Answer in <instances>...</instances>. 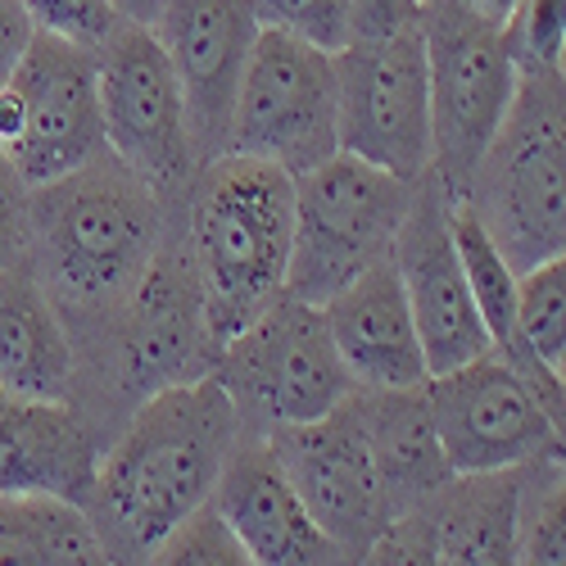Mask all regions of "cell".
Listing matches in <instances>:
<instances>
[{
    "mask_svg": "<svg viewBox=\"0 0 566 566\" xmlns=\"http://www.w3.org/2000/svg\"><path fill=\"white\" fill-rule=\"evenodd\" d=\"M268 444L286 467L313 522L345 553V562H363L367 548L395 522V503L363 440L354 395L317 421L268 431Z\"/></svg>",
    "mask_w": 566,
    "mask_h": 566,
    "instance_id": "14",
    "label": "cell"
},
{
    "mask_svg": "<svg viewBox=\"0 0 566 566\" xmlns=\"http://www.w3.org/2000/svg\"><path fill=\"white\" fill-rule=\"evenodd\" d=\"M150 562H168V566H245L250 553L209 499L196 512H186L181 522L164 535V544L155 548Z\"/></svg>",
    "mask_w": 566,
    "mask_h": 566,
    "instance_id": "26",
    "label": "cell"
},
{
    "mask_svg": "<svg viewBox=\"0 0 566 566\" xmlns=\"http://www.w3.org/2000/svg\"><path fill=\"white\" fill-rule=\"evenodd\" d=\"M77 345L28 259L0 272V390L19 399H73Z\"/></svg>",
    "mask_w": 566,
    "mask_h": 566,
    "instance_id": "21",
    "label": "cell"
},
{
    "mask_svg": "<svg viewBox=\"0 0 566 566\" xmlns=\"http://www.w3.org/2000/svg\"><path fill=\"white\" fill-rule=\"evenodd\" d=\"M507 51L516 69H557L566 45V0H516L512 19L503 23Z\"/></svg>",
    "mask_w": 566,
    "mask_h": 566,
    "instance_id": "27",
    "label": "cell"
},
{
    "mask_svg": "<svg viewBox=\"0 0 566 566\" xmlns=\"http://www.w3.org/2000/svg\"><path fill=\"white\" fill-rule=\"evenodd\" d=\"M218 345L286 295L295 250V177L268 159L218 155L177 205Z\"/></svg>",
    "mask_w": 566,
    "mask_h": 566,
    "instance_id": "3",
    "label": "cell"
},
{
    "mask_svg": "<svg viewBox=\"0 0 566 566\" xmlns=\"http://www.w3.org/2000/svg\"><path fill=\"white\" fill-rule=\"evenodd\" d=\"M322 313L358 390H399L431 376L395 259L367 268L332 300H322Z\"/></svg>",
    "mask_w": 566,
    "mask_h": 566,
    "instance_id": "19",
    "label": "cell"
},
{
    "mask_svg": "<svg viewBox=\"0 0 566 566\" xmlns=\"http://www.w3.org/2000/svg\"><path fill=\"white\" fill-rule=\"evenodd\" d=\"M516 317H522L526 345L548 367H562L566 358V250L548 254L544 263L526 272H516Z\"/></svg>",
    "mask_w": 566,
    "mask_h": 566,
    "instance_id": "25",
    "label": "cell"
},
{
    "mask_svg": "<svg viewBox=\"0 0 566 566\" xmlns=\"http://www.w3.org/2000/svg\"><path fill=\"white\" fill-rule=\"evenodd\" d=\"M354 412L395 512H403L421 494H431L444 476H453L431 417L427 381L399 390H354Z\"/></svg>",
    "mask_w": 566,
    "mask_h": 566,
    "instance_id": "22",
    "label": "cell"
},
{
    "mask_svg": "<svg viewBox=\"0 0 566 566\" xmlns=\"http://www.w3.org/2000/svg\"><path fill=\"white\" fill-rule=\"evenodd\" d=\"M105 440L73 399H19L0 390V494H60L82 503Z\"/></svg>",
    "mask_w": 566,
    "mask_h": 566,
    "instance_id": "20",
    "label": "cell"
},
{
    "mask_svg": "<svg viewBox=\"0 0 566 566\" xmlns=\"http://www.w3.org/2000/svg\"><path fill=\"white\" fill-rule=\"evenodd\" d=\"M28 213H32V186L0 150V272L28 254Z\"/></svg>",
    "mask_w": 566,
    "mask_h": 566,
    "instance_id": "30",
    "label": "cell"
},
{
    "mask_svg": "<svg viewBox=\"0 0 566 566\" xmlns=\"http://www.w3.org/2000/svg\"><path fill=\"white\" fill-rule=\"evenodd\" d=\"M259 32L263 23L254 0H164L155 36L181 82L196 164H209L227 150L231 109Z\"/></svg>",
    "mask_w": 566,
    "mask_h": 566,
    "instance_id": "17",
    "label": "cell"
},
{
    "mask_svg": "<svg viewBox=\"0 0 566 566\" xmlns=\"http://www.w3.org/2000/svg\"><path fill=\"white\" fill-rule=\"evenodd\" d=\"M421 19L427 0H349V41H390L421 28Z\"/></svg>",
    "mask_w": 566,
    "mask_h": 566,
    "instance_id": "31",
    "label": "cell"
},
{
    "mask_svg": "<svg viewBox=\"0 0 566 566\" xmlns=\"http://www.w3.org/2000/svg\"><path fill=\"white\" fill-rule=\"evenodd\" d=\"M0 562L91 566L109 557L82 503L60 494H0Z\"/></svg>",
    "mask_w": 566,
    "mask_h": 566,
    "instance_id": "23",
    "label": "cell"
},
{
    "mask_svg": "<svg viewBox=\"0 0 566 566\" xmlns=\"http://www.w3.org/2000/svg\"><path fill=\"white\" fill-rule=\"evenodd\" d=\"M395 268L403 276V295L431 376L490 354L485 317L453 235V196L436 172L421 177L412 191L408 218L395 241Z\"/></svg>",
    "mask_w": 566,
    "mask_h": 566,
    "instance_id": "15",
    "label": "cell"
},
{
    "mask_svg": "<svg viewBox=\"0 0 566 566\" xmlns=\"http://www.w3.org/2000/svg\"><path fill=\"white\" fill-rule=\"evenodd\" d=\"M340 150L403 181L431 172V69L421 28L336 51Z\"/></svg>",
    "mask_w": 566,
    "mask_h": 566,
    "instance_id": "12",
    "label": "cell"
},
{
    "mask_svg": "<svg viewBox=\"0 0 566 566\" xmlns=\"http://www.w3.org/2000/svg\"><path fill=\"white\" fill-rule=\"evenodd\" d=\"M213 507L227 516L235 539L245 544L250 562L259 566H322V562H345L336 539L326 535L313 512L304 507L300 490L291 485L286 467L272 453L268 436H241L231 449Z\"/></svg>",
    "mask_w": 566,
    "mask_h": 566,
    "instance_id": "18",
    "label": "cell"
},
{
    "mask_svg": "<svg viewBox=\"0 0 566 566\" xmlns=\"http://www.w3.org/2000/svg\"><path fill=\"white\" fill-rule=\"evenodd\" d=\"M23 10L36 32L69 36L77 45H91V51L123 23L109 0H23Z\"/></svg>",
    "mask_w": 566,
    "mask_h": 566,
    "instance_id": "29",
    "label": "cell"
},
{
    "mask_svg": "<svg viewBox=\"0 0 566 566\" xmlns=\"http://www.w3.org/2000/svg\"><path fill=\"white\" fill-rule=\"evenodd\" d=\"M32 36H36V28H32L28 10H23V0H0V86H6V77L23 60Z\"/></svg>",
    "mask_w": 566,
    "mask_h": 566,
    "instance_id": "32",
    "label": "cell"
},
{
    "mask_svg": "<svg viewBox=\"0 0 566 566\" xmlns=\"http://www.w3.org/2000/svg\"><path fill=\"white\" fill-rule=\"evenodd\" d=\"M241 436V412L213 371L140 399L105 444L82 499L105 557L150 562L181 516L213 499Z\"/></svg>",
    "mask_w": 566,
    "mask_h": 566,
    "instance_id": "2",
    "label": "cell"
},
{
    "mask_svg": "<svg viewBox=\"0 0 566 566\" xmlns=\"http://www.w3.org/2000/svg\"><path fill=\"white\" fill-rule=\"evenodd\" d=\"M96 77L109 155L123 159L140 181H150L159 196L181 200L200 164L181 82L155 28L118 23L96 45Z\"/></svg>",
    "mask_w": 566,
    "mask_h": 566,
    "instance_id": "11",
    "label": "cell"
},
{
    "mask_svg": "<svg viewBox=\"0 0 566 566\" xmlns=\"http://www.w3.org/2000/svg\"><path fill=\"white\" fill-rule=\"evenodd\" d=\"M458 6L462 10H471V14H481L485 23H507L512 19V6H516V0H458Z\"/></svg>",
    "mask_w": 566,
    "mask_h": 566,
    "instance_id": "34",
    "label": "cell"
},
{
    "mask_svg": "<svg viewBox=\"0 0 566 566\" xmlns=\"http://www.w3.org/2000/svg\"><path fill=\"white\" fill-rule=\"evenodd\" d=\"M421 36L431 69V172L458 200L512 109L522 69L503 28L458 0H427Z\"/></svg>",
    "mask_w": 566,
    "mask_h": 566,
    "instance_id": "8",
    "label": "cell"
},
{
    "mask_svg": "<svg viewBox=\"0 0 566 566\" xmlns=\"http://www.w3.org/2000/svg\"><path fill=\"white\" fill-rule=\"evenodd\" d=\"M431 417L449 471H499L539 458H566L557 421L522 371L499 354L427 376Z\"/></svg>",
    "mask_w": 566,
    "mask_h": 566,
    "instance_id": "13",
    "label": "cell"
},
{
    "mask_svg": "<svg viewBox=\"0 0 566 566\" xmlns=\"http://www.w3.org/2000/svg\"><path fill=\"white\" fill-rule=\"evenodd\" d=\"M227 150L268 159L291 177L332 159L340 150L336 55L281 28H263L231 109Z\"/></svg>",
    "mask_w": 566,
    "mask_h": 566,
    "instance_id": "10",
    "label": "cell"
},
{
    "mask_svg": "<svg viewBox=\"0 0 566 566\" xmlns=\"http://www.w3.org/2000/svg\"><path fill=\"white\" fill-rule=\"evenodd\" d=\"M0 150L28 186L60 181L109 150L96 51L36 32L0 86Z\"/></svg>",
    "mask_w": 566,
    "mask_h": 566,
    "instance_id": "9",
    "label": "cell"
},
{
    "mask_svg": "<svg viewBox=\"0 0 566 566\" xmlns=\"http://www.w3.org/2000/svg\"><path fill=\"white\" fill-rule=\"evenodd\" d=\"M177 205L109 150L32 186L28 263L64 313L77 358L96 349L177 227Z\"/></svg>",
    "mask_w": 566,
    "mask_h": 566,
    "instance_id": "1",
    "label": "cell"
},
{
    "mask_svg": "<svg viewBox=\"0 0 566 566\" xmlns=\"http://www.w3.org/2000/svg\"><path fill=\"white\" fill-rule=\"evenodd\" d=\"M259 23L304 36L322 51H340L349 41V0H254Z\"/></svg>",
    "mask_w": 566,
    "mask_h": 566,
    "instance_id": "28",
    "label": "cell"
},
{
    "mask_svg": "<svg viewBox=\"0 0 566 566\" xmlns=\"http://www.w3.org/2000/svg\"><path fill=\"white\" fill-rule=\"evenodd\" d=\"M118 10L123 23H140V28H155L159 14H164V0H109Z\"/></svg>",
    "mask_w": 566,
    "mask_h": 566,
    "instance_id": "33",
    "label": "cell"
},
{
    "mask_svg": "<svg viewBox=\"0 0 566 566\" xmlns=\"http://www.w3.org/2000/svg\"><path fill=\"white\" fill-rule=\"evenodd\" d=\"M213 376L250 436L317 421L358 390L340 363L322 304L291 291L218 349Z\"/></svg>",
    "mask_w": 566,
    "mask_h": 566,
    "instance_id": "6",
    "label": "cell"
},
{
    "mask_svg": "<svg viewBox=\"0 0 566 566\" xmlns=\"http://www.w3.org/2000/svg\"><path fill=\"white\" fill-rule=\"evenodd\" d=\"M412 191L417 181H403L345 150L300 172L286 291L322 304L367 268L395 259Z\"/></svg>",
    "mask_w": 566,
    "mask_h": 566,
    "instance_id": "7",
    "label": "cell"
},
{
    "mask_svg": "<svg viewBox=\"0 0 566 566\" xmlns=\"http://www.w3.org/2000/svg\"><path fill=\"white\" fill-rule=\"evenodd\" d=\"M557 73L566 77V45H562V55H557Z\"/></svg>",
    "mask_w": 566,
    "mask_h": 566,
    "instance_id": "35",
    "label": "cell"
},
{
    "mask_svg": "<svg viewBox=\"0 0 566 566\" xmlns=\"http://www.w3.org/2000/svg\"><path fill=\"white\" fill-rule=\"evenodd\" d=\"M218 336L209 326L205 286L196 259L186 250L181 218L136 286L109 336L77 358L73 403L91 417V427L109 444L140 399L155 390L200 381L218 363Z\"/></svg>",
    "mask_w": 566,
    "mask_h": 566,
    "instance_id": "4",
    "label": "cell"
},
{
    "mask_svg": "<svg viewBox=\"0 0 566 566\" xmlns=\"http://www.w3.org/2000/svg\"><path fill=\"white\" fill-rule=\"evenodd\" d=\"M557 371H562V386H566V358H562V367H557Z\"/></svg>",
    "mask_w": 566,
    "mask_h": 566,
    "instance_id": "36",
    "label": "cell"
},
{
    "mask_svg": "<svg viewBox=\"0 0 566 566\" xmlns=\"http://www.w3.org/2000/svg\"><path fill=\"white\" fill-rule=\"evenodd\" d=\"M516 562L566 566V458L526 462Z\"/></svg>",
    "mask_w": 566,
    "mask_h": 566,
    "instance_id": "24",
    "label": "cell"
},
{
    "mask_svg": "<svg viewBox=\"0 0 566 566\" xmlns=\"http://www.w3.org/2000/svg\"><path fill=\"white\" fill-rule=\"evenodd\" d=\"M526 467L453 471L421 494L367 548L363 562H449V566H507L516 562Z\"/></svg>",
    "mask_w": 566,
    "mask_h": 566,
    "instance_id": "16",
    "label": "cell"
},
{
    "mask_svg": "<svg viewBox=\"0 0 566 566\" xmlns=\"http://www.w3.org/2000/svg\"><path fill=\"white\" fill-rule=\"evenodd\" d=\"M512 272L566 250V77L526 69L485 159L458 196Z\"/></svg>",
    "mask_w": 566,
    "mask_h": 566,
    "instance_id": "5",
    "label": "cell"
}]
</instances>
